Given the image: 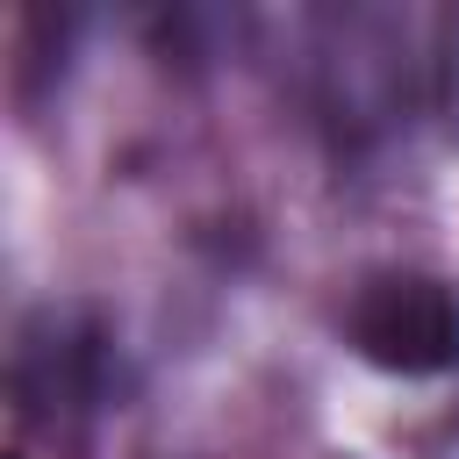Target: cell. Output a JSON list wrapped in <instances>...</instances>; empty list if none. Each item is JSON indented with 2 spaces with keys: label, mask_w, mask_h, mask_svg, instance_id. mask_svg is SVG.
<instances>
[{
  "label": "cell",
  "mask_w": 459,
  "mask_h": 459,
  "mask_svg": "<svg viewBox=\"0 0 459 459\" xmlns=\"http://www.w3.org/2000/svg\"><path fill=\"white\" fill-rule=\"evenodd\" d=\"M351 344L380 373H452L459 366V294L430 273H373L344 316Z\"/></svg>",
  "instance_id": "obj_1"
}]
</instances>
